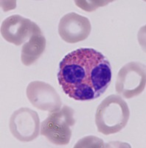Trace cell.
Wrapping results in <instances>:
<instances>
[{"label": "cell", "mask_w": 146, "mask_h": 148, "mask_svg": "<svg viewBox=\"0 0 146 148\" xmlns=\"http://www.w3.org/2000/svg\"><path fill=\"white\" fill-rule=\"evenodd\" d=\"M58 80L63 90L77 101L99 98L111 81V66L104 55L92 48H80L60 61Z\"/></svg>", "instance_id": "obj_1"}, {"label": "cell", "mask_w": 146, "mask_h": 148, "mask_svg": "<svg viewBox=\"0 0 146 148\" xmlns=\"http://www.w3.org/2000/svg\"><path fill=\"white\" fill-rule=\"evenodd\" d=\"M129 116L126 101L117 95H110L101 101L96 110L97 130L106 136L119 133L127 125Z\"/></svg>", "instance_id": "obj_2"}, {"label": "cell", "mask_w": 146, "mask_h": 148, "mask_svg": "<svg viewBox=\"0 0 146 148\" xmlns=\"http://www.w3.org/2000/svg\"><path fill=\"white\" fill-rule=\"evenodd\" d=\"M75 123L73 109L64 105L61 109L50 113L48 117L42 121L40 133L54 145H68L72 136L71 127Z\"/></svg>", "instance_id": "obj_3"}, {"label": "cell", "mask_w": 146, "mask_h": 148, "mask_svg": "<svg viewBox=\"0 0 146 148\" xmlns=\"http://www.w3.org/2000/svg\"><path fill=\"white\" fill-rule=\"evenodd\" d=\"M145 66L138 62L125 64L117 76L115 89L118 94L131 99L142 93L145 88Z\"/></svg>", "instance_id": "obj_4"}, {"label": "cell", "mask_w": 146, "mask_h": 148, "mask_svg": "<svg viewBox=\"0 0 146 148\" xmlns=\"http://www.w3.org/2000/svg\"><path fill=\"white\" fill-rule=\"evenodd\" d=\"M10 133L23 142L33 141L40 133V119L37 112L28 108L14 111L9 122Z\"/></svg>", "instance_id": "obj_5"}, {"label": "cell", "mask_w": 146, "mask_h": 148, "mask_svg": "<svg viewBox=\"0 0 146 148\" xmlns=\"http://www.w3.org/2000/svg\"><path fill=\"white\" fill-rule=\"evenodd\" d=\"M41 31L35 22L18 14L6 18L1 25L2 37L16 46L24 44L34 34Z\"/></svg>", "instance_id": "obj_6"}, {"label": "cell", "mask_w": 146, "mask_h": 148, "mask_svg": "<svg viewBox=\"0 0 146 148\" xmlns=\"http://www.w3.org/2000/svg\"><path fill=\"white\" fill-rule=\"evenodd\" d=\"M27 99L37 109L52 113L59 110L62 101L56 89L50 84L33 81L28 84L26 90Z\"/></svg>", "instance_id": "obj_7"}, {"label": "cell", "mask_w": 146, "mask_h": 148, "mask_svg": "<svg viewBox=\"0 0 146 148\" xmlns=\"http://www.w3.org/2000/svg\"><path fill=\"white\" fill-rule=\"evenodd\" d=\"M92 26L89 18L74 12L69 13L60 18L58 34L67 43H77L88 38Z\"/></svg>", "instance_id": "obj_8"}, {"label": "cell", "mask_w": 146, "mask_h": 148, "mask_svg": "<svg viewBox=\"0 0 146 148\" xmlns=\"http://www.w3.org/2000/svg\"><path fill=\"white\" fill-rule=\"evenodd\" d=\"M46 48V39L42 32L34 34L23 45L21 53V60L23 64L30 66L40 58Z\"/></svg>", "instance_id": "obj_9"}, {"label": "cell", "mask_w": 146, "mask_h": 148, "mask_svg": "<svg viewBox=\"0 0 146 148\" xmlns=\"http://www.w3.org/2000/svg\"><path fill=\"white\" fill-rule=\"evenodd\" d=\"M103 142L95 136H86L81 138L75 145V147H102Z\"/></svg>", "instance_id": "obj_10"}]
</instances>
